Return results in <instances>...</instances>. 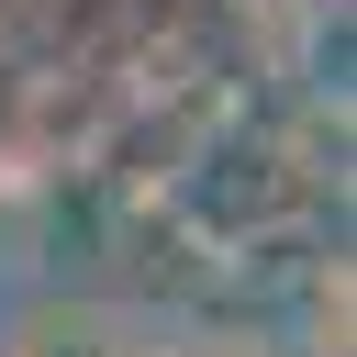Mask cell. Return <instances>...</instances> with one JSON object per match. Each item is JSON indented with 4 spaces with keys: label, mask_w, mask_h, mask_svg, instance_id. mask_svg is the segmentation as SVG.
Returning a JSON list of instances; mask_svg holds the SVG:
<instances>
[{
    "label": "cell",
    "mask_w": 357,
    "mask_h": 357,
    "mask_svg": "<svg viewBox=\"0 0 357 357\" xmlns=\"http://www.w3.org/2000/svg\"><path fill=\"white\" fill-rule=\"evenodd\" d=\"M0 357H123V324L112 312H89V301H45V312H22L11 324V346Z\"/></svg>",
    "instance_id": "obj_1"
}]
</instances>
